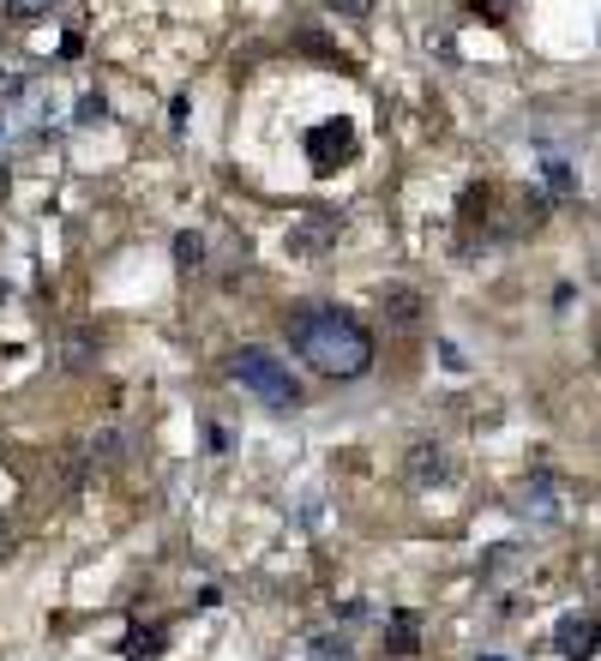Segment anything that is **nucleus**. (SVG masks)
Listing matches in <instances>:
<instances>
[{
    "label": "nucleus",
    "mask_w": 601,
    "mask_h": 661,
    "mask_svg": "<svg viewBox=\"0 0 601 661\" xmlns=\"http://www.w3.org/2000/svg\"><path fill=\"white\" fill-rule=\"evenodd\" d=\"M289 343H296V355L325 379H361L367 367H374V337H367V325L343 307H301L296 320H289Z\"/></svg>",
    "instance_id": "f257e3e1"
},
{
    "label": "nucleus",
    "mask_w": 601,
    "mask_h": 661,
    "mask_svg": "<svg viewBox=\"0 0 601 661\" xmlns=\"http://www.w3.org/2000/svg\"><path fill=\"white\" fill-rule=\"evenodd\" d=\"M229 373L247 391H259V403H271V410H296L301 403V379L289 373V361L271 355V349H241L235 361H229Z\"/></svg>",
    "instance_id": "f03ea898"
},
{
    "label": "nucleus",
    "mask_w": 601,
    "mask_h": 661,
    "mask_svg": "<svg viewBox=\"0 0 601 661\" xmlns=\"http://www.w3.org/2000/svg\"><path fill=\"white\" fill-rule=\"evenodd\" d=\"M307 169L313 175H337V169H349L355 163V121H343V114H331V121H319V126H307Z\"/></svg>",
    "instance_id": "7ed1b4c3"
},
{
    "label": "nucleus",
    "mask_w": 601,
    "mask_h": 661,
    "mask_svg": "<svg viewBox=\"0 0 601 661\" xmlns=\"http://www.w3.org/2000/svg\"><path fill=\"white\" fill-rule=\"evenodd\" d=\"M517 505L535 517V524H559V517L571 512V488L559 475H530V481H523V493H517Z\"/></svg>",
    "instance_id": "20e7f679"
},
{
    "label": "nucleus",
    "mask_w": 601,
    "mask_h": 661,
    "mask_svg": "<svg viewBox=\"0 0 601 661\" xmlns=\"http://www.w3.org/2000/svg\"><path fill=\"white\" fill-rule=\"evenodd\" d=\"M374 301H379V320H386V330H403V337H409V330H421V320H427V301H421L409 283H386Z\"/></svg>",
    "instance_id": "39448f33"
},
{
    "label": "nucleus",
    "mask_w": 601,
    "mask_h": 661,
    "mask_svg": "<svg viewBox=\"0 0 601 661\" xmlns=\"http://www.w3.org/2000/svg\"><path fill=\"white\" fill-rule=\"evenodd\" d=\"M403 475H409V488H439V481L452 475V451H445L439 439H415L409 457H403Z\"/></svg>",
    "instance_id": "423d86ee"
},
{
    "label": "nucleus",
    "mask_w": 601,
    "mask_h": 661,
    "mask_svg": "<svg viewBox=\"0 0 601 661\" xmlns=\"http://www.w3.org/2000/svg\"><path fill=\"white\" fill-rule=\"evenodd\" d=\"M596 643H601V619H596V614H566V619H559L554 650L566 656V661H590Z\"/></svg>",
    "instance_id": "0eeeda50"
},
{
    "label": "nucleus",
    "mask_w": 601,
    "mask_h": 661,
    "mask_svg": "<svg viewBox=\"0 0 601 661\" xmlns=\"http://www.w3.org/2000/svg\"><path fill=\"white\" fill-rule=\"evenodd\" d=\"M386 650L391 656H415L421 650V614H409V607H403V614L386 619Z\"/></svg>",
    "instance_id": "6e6552de"
},
{
    "label": "nucleus",
    "mask_w": 601,
    "mask_h": 661,
    "mask_svg": "<svg viewBox=\"0 0 601 661\" xmlns=\"http://www.w3.org/2000/svg\"><path fill=\"white\" fill-rule=\"evenodd\" d=\"M542 169H547V193H554V199H571V193H578V175H571L566 150L547 145V150H542Z\"/></svg>",
    "instance_id": "1a4fd4ad"
},
{
    "label": "nucleus",
    "mask_w": 601,
    "mask_h": 661,
    "mask_svg": "<svg viewBox=\"0 0 601 661\" xmlns=\"http://www.w3.org/2000/svg\"><path fill=\"white\" fill-rule=\"evenodd\" d=\"M337 217H319V223H307V228H296V235H289V247H296V253H307V259H313V253H325V247H319V240H325V235H337Z\"/></svg>",
    "instance_id": "9d476101"
},
{
    "label": "nucleus",
    "mask_w": 601,
    "mask_h": 661,
    "mask_svg": "<svg viewBox=\"0 0 601 661\" xmlns=\"http://www.w3.org/2000/svg\"><path fill=\"white\" fill-rule=\"evenodd\" d=\"M488 211H493L488 187H469L464 205H457V223H464V235H476V223H488Z\"/></svg>",
    "instance_id": "9b49d317"
},
{
    "label": "nucleus",
    "mask_w": 601,
    "mask_h": 661,
    "mask_svg": "<svg viewBox=\"0 0 601 661\" xmlns=\"http://www.w3.org/2000/svg\"><path fill=\"white\" fill-rule=\"evenodd\" d=\"M126 661H163V631L157 626H133V638H126Z\"/></svg>",
    "instance_id": "f8f14e48"
},
{
    "label": "nucleus",
    "mask_w": 601,
    "mask_h": 661,
    "mask_svg": "<svg viewBox=\"0 0 601 661\" xmlns=\"http://www.w3.org/2000/svg\"><path fill=\"white\" fill-rule=\"evenodd\" d=\"M175 259H181V271H199V265H204V235H193V228L175 235Z\"/></svg>",
    "instance_id": "ddd939ff"
},
{
    "label": "nucleus",
    "mask_w": 601,
    "mask_h": 661,
    "mask_svg": "<svg viewBox=\"0 0 601 661\" xmlns=\"http://www.w3.org/2000/svg\"><path fill=\"white\" fill-rule=\"evenodd\" d=\"M79 121H109V103L91 91V97H79Z\"/></svg>",
    "instance_id": "4468645a"
},
{
    "label": "nucleus",
    "mask_w": 601,
    "mask_h": 661,
    "mask_svg": "<svg viewBox=\"0 0 601 661\" xmlns=\"http://www.w3.org/2000/svg\"><path fill=\"white\" fill-rule=\"evenodd\" d=\"M313 656H349V638H319Z\"/></svg>",
    "instance_id": "2eb2a0df"
},
{
    "label": "nucleus",
    "mask_w": 601,
    "mask_h": 661,
    "mask_svg": "<svg viewBox=\"0 0 601 661\" xmlns=\"http://www.w3.org/2000/svg\"><path fill=\"white\" fill-rule=\"evenodd\" d=\"M7 7H12V19H36V12L48 7V0H7Z\"/></svg>",
    "instance_id": "dca6fc26"
},
{
    "label": "nucleus",
    "mask_w": 601,
    "mask_h": 661,
    "mask_svg": "<svg viewBox=\"0 0 601 661\" xmlns=\"http://www.w3.org/2000/svg\"><path fill=\"white\" fill-rule=\"evenodd\" d=\"M337 7L349 12V19H361V12H367V0H337Z\"/></svg>",
    "instance_id": "f3484780"
},
{
    "label": "nucleus",
    "mask_w": 601,
    "mask_h": 661,
    "mask_svg": "<svg viewBox=\"0 0 601 661\" xmlns=\"http://www.w3.org/2000/svg\"><path fill=\"white\" fill-rule=\"evenodd\" d=\"M0 199H7V169H0Z\"/></svg>",
    "instance_id": "a211bd4d"
},
{
    "label": "nucleus",
    "mask_w": 601,
    "mask_h": 661,
    "mask_svg": "<svg viewBox=\"0 0 601 661\" xmlns=\"http://www.w3.org/2000/svg\"><path fill=\"white\" fill-rule=\"evenodd\" d=\"M481 661H505V656H481Z\"/></svg>",
    "instance_id": "6ab92c4d"
}]
</instances>
